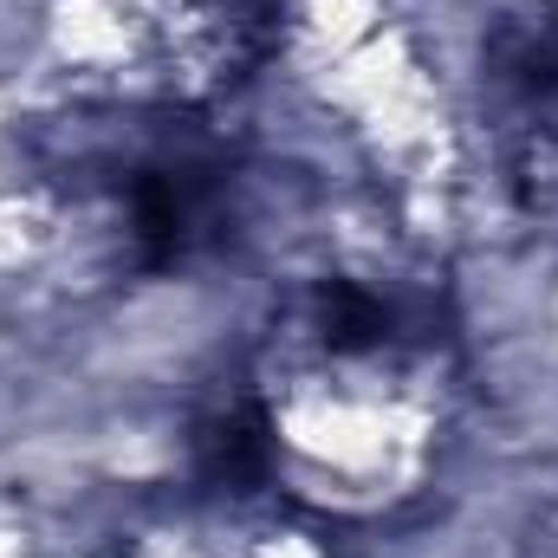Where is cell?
<instances>
[{
  "label": "cell",
  "mask_w": 558,
  "mask_h": 558,
  "mask_svg": "<svg viewBox=\"0 0 558 558\" xmlns=\"http://www.w3.org/2000/svg\"><path fill=\"white\" fill-rule=\"evenodd\" d=\"M286 7L292 0H234V33H241V52L247 59H260V52H274L279 46V26H286Z\"/></svg>",
  "instance_id": "obj_5"
},
{
  "label": "cell",
  "mask_w": 558,
  "mask_h": 558,
  "mask_svg": "<svg viewBox=\"0 0 558 558\" xmlns=\"http://www.w3.org/2000/svg\"><path fill=\"white\" fill-rule=\"evenodd\" d=\"M312 318H318V331H325L331 351H371V344L390 338V305L377 292L351 286V279H318Z\"/></svg>",
  "instance_id": "obj_4"
},
{
  "label": "cell",
  "mask_w": 558,
  "mask_h": 558,
  "mask_svg": "<svg viewBox=\"0 0 558 558\" xmlns=\"http://www.w3.org/2000/svg\"><path fill=\"white\" fill-rule=\"evenodd\" d=\"M274 461V428L260 410H228L202 428V474L208 481H228V487H247L260 481Z\"/></svg>",
  "instance_id": "obj_3"
},
{
  "label": "cell",
  "mask_w": 558,
  "mask_h": 558,
  "mask_svg": "<svg viewBox=\"0 0 558 558\" xmlns=\"http://www.w3.org/2000/svg\"><path fill=\"white\" fill-rule=\"evenodd\" d=\"M215 195H221V169L175 156V162H149L131 182V241H137L143 267H175L215 221Z\"/></svg>",
  "instance_id": "obj_1"
},
{
  "label": "cell",
  "mask_w": 558,
  "mask_h": 558,
  "mask_svg": "<svg viewBox=\"0 0 558 558\" xmlns=\"http://www.w3.org/2000/svg\"><path fill=\"white\" fill-rule=\"evenodd\" d=\"M494 78L533 105H558V13L553 20H520L494 39Z\"/></svg>",
  "instance_id": "obj_2"
}]
</instances>
